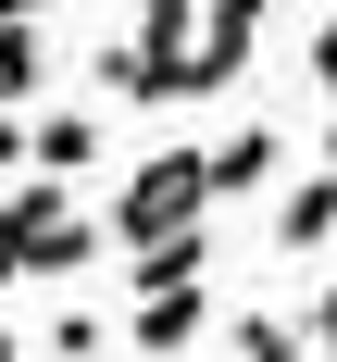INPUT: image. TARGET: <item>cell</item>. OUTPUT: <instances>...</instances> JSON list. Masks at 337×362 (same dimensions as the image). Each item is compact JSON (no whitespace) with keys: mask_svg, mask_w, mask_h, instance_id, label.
I'll use <instances>...</instances> for the list:
<instances>
[{"mask_svg":"<svg viewBox=\"0 0 337 362\" xmlns=\"http://www.w3.org/2000/svg\"><path fill=\"white\" fill-rule=\"evenodd\" d=\"M187 337H200V288H162L125 313V350H187Z\"/></svg>","mask_w":337,"mask_h":362,"instance_id":"8","label":"cell"},{"mask_svg":"<svg viewBox=\"0 0 337 362\" xmlns=\"http://www.w3.org/2000/svg\"><path fill=\"white\" fill-rule=\"evenodd\" d=\"M312 150H325V175H337V125H325V138H312Z\"/></svg>","mask_w":337,"mask_h":362,"instance_id":"17","label":"cell"},{"mask_svg":"<svg viewBox=\"0 0 337 362\" xmlns=\"http://www.w3.org/2000/svg\"><path fill=\"white\" fill-rule=\"evenodd\" d=\"M225 337H237V362H300V350H312V337H288V325H275V313H237V325H225Z\"/></svg>","mask_w":337,"mask_h":362,"instance_id":"13","label":"cell"},{"mask_svg":"<svg viewBox=\"0 0 337 362\" xmlns=\"http://www.w3.org/2000/svg\"><path fill=\"white\" fill-rule=\"evenodd\" d=\"M37 163L50 175H88L100 163V112H37Z\"/></svg>","mask_w":337,"mask_h":362,"instance_id":"9","label":"cell"},{"mask_svg":"<svg viewBox=\"0 0 337 362\" xmlns=\"http://www.w3.org/2000/svg\"><path fill=\"white\" fill-rule=\"evenodd\" d=\"M37 337H50V362H100V350H112V325H100V313H50Z\"/></svg>","mask_w":337,"mask_h":362,"instance_id":"12","label":"cell"},{"mask_svg":"<svg viewBox=\"0 0 337 362\" xmlns=\"http://www.w3.org/2000/svg\"><path fill=\"white\" fill-rule=\"evenodd\" d=\"M275 163H288V125H237V138L213 150V187L237 200V187H275Z\"/></svg>","mask_w":337,"mask_h":362,"instance_id":"7","label":"cell"},{"mask_svg":"<svg viewBox=\"0 0 337 362\" xmlns=\"http://www.w3.org/2000/svg\"><path fill=\"white\" fill-rule=\"evenodd\" d=\"M13 163H37V125H25V112H0V175H13Z\"/></svg>","mask_w":337,"mask_h":362,"instance_id":"14","label":"cell"},{"mask_svg":"<svg viewBox=\"0 0 337 362\" xmlns=\"http://www.w3.org/2000/svg\"><path fill=\"white\" fill-rule=\"evenodd\" d=\"M300 337H312V362H337V288L312 300V325H300Z\"/></svg>","mask_w":337,"mask_h":362,"instance_id":"15","label":"cell"},{"mask_svg":"<svg viewBox=\"0 0 337 362\" xmlns=\"http://www.w3.org/2000/svg\"><path fill=\"white\" fill-rule=\"evenodd\" d=\"M250 25H262V0H187V13H138V37H150V100H200V88H225V75L250 63Z\"/></svg>","mask_w":337,"mask_h":362,"instance_id":"1","label":"cell"},{"mask_svg":"<svg viewBox=\"0 0 337 362\" xmlns=\"http://www.w3.org/2000/svg\"><path fill=\"white\" fill-rule=\"evenodd\" d=\"M213 200H225V187H213V150H150L138 175L112 187L100 225H112V250H150V238H187Z\"/></svg>","mask_w":337,"mask_h":362,"instance_id":"2","label":"cell"},{"mask_svg":"<svg viewBox=\"0 0 337 362\" xmlns=\"http://www.w3.org/2000/svg\"><path fill=\"white\" fill-rule=\"evenodd\" d=\"M100 250H112V225H88V213H75V200H63V213L37 225V250H25V275H88V262H100Z\"/></svg>","mask_w":337,"mask_h":362,"instance_id":"4","label":"cell"},{"mask_svg":"<svg viewBox=\"0 0 337 362\" xmlns=\"http://www.w3.org/2000/svg\"><path fill=\"white\" fill-rule=\"evenodd\" d=\"M312 88L337 100V13H325V37H312Z\"/></svg>","mask_w":337,"mask_h":362,"instance_id":"16","label":"cell"},{"mask_svg":"<svg viewBox=\"0 0 337 362\" xmlns=\"http://www.w3.org/2000/svg\"><path fill=\"white\" fill-rule=\"evenodd\" d=\"M13 13H50V0H13Z\"/></svg>","mask_w":337,"mask_h":362,"instance_id":"19","label":"cell"},{"mask_svg":"<svg viewBox=\"0 0 337 362\" xmlns=\"http://www.w3.org/2000/svg\"><path fill=\"white\" fill-rule=\"evenodd\" d=\"M63 213V187L37 175V187H0V288H13V275H25V250H37V225Z\"/></svg>","mask_w":337,"mask_h":362,"instance_id":"6","label":"cell"},{"mask_svg":"<svg viewBox=\"0 0 337 362\" xmlns=\"http://www.w3.org/2000/svg\"><path fill=\"white\" fill-rule=\"evenodd\" d=\"M325 238H337V175H300L288 200H275V250L300 262V250H325Z\"/></svg>","mask_w":337,"mask_h":362,"instance_id":"5","label":"cell"},{"mask_svg":"<svg viewBox=\"0 0 337 362\" xmlns=\"http://www.w3.org/2000/svg\"><path fill=\"white\" fill-rule=\"evenodd\" d=\"M0 362H25V350H13V325H0Z\"/></svg>","mask_w":337,"mask_h":362,"instance_id":"18","label":"cell"},{"mask_svg":"<svg viewBox=\"0 0 337 362\" xmlns=\"http://www.w3.org/2000/svg\"><path fill=\"white\" fill-rule=\"evenodd\" d=\"M200 275H213V238H200V225H187V238H150V250H125V288H138V300L200 288Z\"/></svg>","mask_w":337,"mask_h":362,"instance_id":"3","label":"cell"},{"mask_svg":"<svg viewBox=\"0 0 337 362\" xmlns=\"http://www.w3.org/2000/svg\"><path fill=\"white\" fill-rule=\"evenodd\" d=\"M88 88L100 100H150V37H100L88 50Z\"/></svg>","mask_w":337,"mask_h":362,"instance_id":"11","label":"cell"},{"mask_svg":"<svg viewBox=\"0 0 337 362\" xmlns=\"http://www.w3.org/2000/svg\"><path fill=\"white\" fill-rule=\"evenodd\" d=\"M37 13H0V112H25V88H37Z\"/></svg>","mask_w":337,"mask_h":362,"instance_id":"10","label":"cell"}]
</instances>
